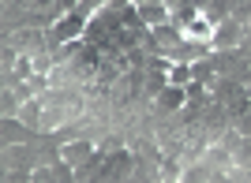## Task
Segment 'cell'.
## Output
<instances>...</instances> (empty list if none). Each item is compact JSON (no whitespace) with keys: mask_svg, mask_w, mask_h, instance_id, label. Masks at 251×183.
I'll return each mask as SVG.
<instances>
[{"mask_svg":"<svg viewBox=\"0 0 251 183\" xmlns=\"http://www.w3.org/2000/svg\"><path fill=\"white\" fill-rule=\"evenodd\" d=\"M184 38H191V41H210V38H214V26H210V19H202V15H191V19L184 23Z\"/></svg>","mask_w":251,"mask_h":183,"instance_id":"cell-1","label":"cell"},{"mask_svg":"<svg viewBox=\"0 0 251 183\" xmlns=\"http://www.w3.org/2000/svg\"><path fill=\"white\" fill-rule=\"evenodd\" d=\"M83 153H86V146H72V150L64 153V157H68V161H79V157H83Z\"/></svg>","mask_w":251,"mask_h":183,"instance_id":"cell-2","label":"cell"}]
</instances>
